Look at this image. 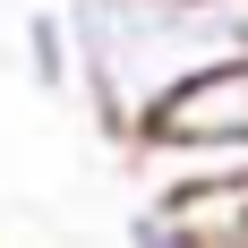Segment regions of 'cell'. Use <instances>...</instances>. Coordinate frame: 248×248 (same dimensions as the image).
<instances>
[{
    "instance_id": "obj_4",
    "label": "cell",
    "mask_w": 248,
    "mask_h": 248,
    "mask_svg": "<svg viewBox=\"0 0 248 248\" xmlns=\"http://www.w3.org/2000/svg\"><path fill=\"white\" fill-rule=\"evenodd\" d=\"M0 9H9V0H0Z\"/></svg>"
},
{
    "instance_id": "obj_2",
    "label": "cell",
    "mask_w": 248,
    "mask_h": 248,
    "mask_svg": "<svg viewBox=\"0 0 248 248\" xmlns=\"http://www.w3.org/2000/svg\"><path fill=\"white\" fill-rule=\"evenodd\" d=\"M26 77L43 86V94H69V86H86L77 77V34H69V9H26V43H17Z\"/></svg>"
},
{
    "instance_id": "obj_1",
    "label": "cell",
    "mask_w": 248,
    "mask_h": 248,
    "mask_svg": "<svg viewBox=\"0 0 248 248\" xmlns=\"http://www.w3.org/2000/svg\"><path fill=\"white\" fill-rule=\"evenodd\" d=\"M77 77L120 137H146L188 86L248 69V0H60Z\"/></svg>"
},
{
    "instance_id": "obj_3",
    "label": "cell",
    "mask_w": 248,
    "mask_h": 248,
    "mask_svg": "<svg viewBox=\"0 0 248 248\" xmlns=\"http://www.w3.org/2000/svg\"><path fill=\"white\" fill-rule=\"evenodd\" d=\"M128 248H197V231L154 197V205H137V214H128Z\"/></svg>"
}]
</instances>
